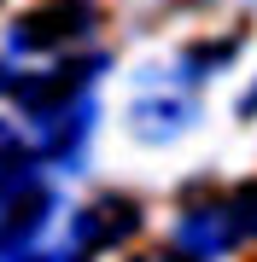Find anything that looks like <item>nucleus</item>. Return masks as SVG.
<instances>
[{"label":"nucleus","mask_w":257,"mask_h":262,"mask_svg":"<svg viewBox=\"0 0 257 262\" xmlns=\"http://www.w3.org/2000/svg\"><path fill=\"white\" fill-rule=\"evenodd\" d=\"M53 210H58V192H53L47 169L0 158V262H18L24 251H35Z\"/></svg>","instance_id":"nucleus-1"},{"label":"nucleus","mask_w":257,"mask_h":262,"mask_svg":"<svg viewBox=\"0 0 257 262\" xmlns=\"http://www.w3.org/2000/svg\"><path fill=\"white\" fill-rule=\"evenodd\" d=\"M246 239H257V187H240L228 198L187 204L181 222H175V251L187 262H222Z\"/></svg>","instance_id":"nucleus-2"},{"label":"nucleus","mask_w":257,"mask_h":262,"mask_svg":"<svg viewBox=\"0 0 257 262\" xmlns=\"http://www.w3.org/2000/svg\"><path fill=\"white\" fill-rule=\"evenodd\" d=\"M129 262H187L181 251H141V256H129Z\"/></svg>","instance_id":"nucleus-7"},{"label":"nucleus","mask_w":257,"mask_h":262,"mask_svg":"<svg viewBox=\"0 0 257 262\" xmlns=\"http://www.w3.org/2000/svg\"><path fill=\"white\" fill-rule=\"evenodd\" d=\"M134 233H141V204L123 198V192H105V198L76 210V222H70V251L76 256H100V251L129 245Z\"/></svg>","instance_id":"nucleus-4"},{"label":"nucleus","mask_w":257,"mask_h":262,"mask_svg":"<svg viewBox=\"0 0 257 262\" xmlns=\"http://www.w3.org/2000/svg\"><path fill=\"white\" fill-rule=\"evenodd\" d=\"M100 29V6L94 0H47V6L24 12L6 35V53L18 64H35V58H70L94 41Z\"/></svg>","instance_id":"nucleus-3"},{"label":"nucleus","mask_w":257,"mask_h":262,"mask_svg":"<svg viewBox=\"0 0 257 262\" xmlns=\"http://www.w3.org/2000/svg\"><path fill=\"white\" fill-rule=\"evenodd\" d=\"M193 117H199V99H193L187 88H175V82H164V88H152V94H141L129 105V128H134V140H146V146L181 140V134L193 128Z\"/></svg>","instance_id":"nucleus-5"},{"label":"nucleus","mask_w":257,"mask_h":262,"mask_svg":"<svg viewBox=\"0 0 257 262\" xmlns=\"http://www.w3.org/2000/svg\"><path fill=\"white\" fill-rule=\"evenodd\" d=\"M18 262H82V256H76V251L65 245V251H24Z\"/></svg>","instance_id":"nucleus-6"}]
</instances>
